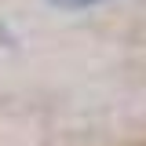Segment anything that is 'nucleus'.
<instances>
[{
  "label": "nucleus",
  "instance_id": "1",
  "mask_svg": "<svg viewBox=\"0 0 146 146\" xmlns=\"http://www.w3.org/2000/svg\"><path fill=\"white\" fill-rule=\"evenodd\" d=\"M55 7H91V4H99V0H51Z\"/></svg>",
  "mask_w": 146,
  "mask_h": 146
}]
</instances>
